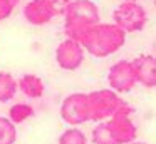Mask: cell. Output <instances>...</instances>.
I'll list each match as a JSON object with an SVG mask.
<instances>
[{
	"instance_id": "2",
	"label": "cell",
	"mask_w": 156,
	"mask_h": 144,
	"mask_svg": "<svg viewBox=\"0 0 156 144\" xmlns=\"http://www.w3.org/2000/svg\"><path fill=\"white\" fill-rule=\"evenodd\" d=\"M62 15H64L66 35L77 42L89 27L101 22L99 9L92 0H71L64 9Z\"/></svg>"
},
{
	"instance_id": "20",
	"label": "cell",
	"mask_w": 156,
	"mask_h": 144,
	"mask_svg": "<svg viewBox=\"0 0 156 144\" xmlns=\"http://www.w3.org/2000/svg\"><path fill=\"white\" fill-rule=\"evenodd\" d=\"M122 2H138V0H122Z\"/></svg>"
},
{
	"instance_id": "3",
	"label": "cell",
	"mask_w": 156,
	"mask_h": 144,
	"mask_svg": "<svg viewBox=\"0 0 156 144\" xmlns=\"http://www.w3.org/2000/svg\"><path fill=\"white\" fill-rule=\"evenodd\" d=\"M124 100L119 97L118 92L112 89H101L87 94V107H89V121L101 122L104 119H109Z\"/></svg>"
},
{
	"instance_id": "12",
	"label": "cell",
	"mask_w": 156,
	"mask_h": 144,
	"mask_svg": "<svg viewBox=\"0 0 156 144\" xmlns=\"http://www.w3.org/2000/svg\"><path fill=\"white\" fill-rule=\"evenodd\" d=\"M17 80L10 72H0V102H10L17 94Z\"/></svg>"
},
{
	"instance_id": "17",
	"label": "cell",
	"mask_w": 156,
	"mask_h": 144,
	"mask_svg": "<svg viewBox=\"0 0 156 144\" xmlns=\"http://www.w3.org/2000/svg\"><path fill=\"white\" fill-rule=\"evenodd\" d=\"M19 2L20 0H0V22L7 20L12 15V12L19 5Z\"/></svg>"
},
{
	"instance_id": "5",
	"label": "cell",
	"mask_w": 156,
	"mask_h": 144,
	"mask_svg": "<svg viewBox=\"0 0 156 144\" xmlns=\"http://www.w3.org/2000/svg\"><path fill=\"white\" fill-rule=\"evenodd\" d=\"M133 112H134L133 107H129L126 102H122V106L106 121L109 132H111L112 139L116 141V144H128L136 141L138 129H136V124L131 119Z\"/></svg>"
},
{
	"instance_id": "1",
	"label": "cell",
	"mask_w": 156,
	"mask_h": 144,
	"mask_svg": "<svg viewBox=\"0 0 156 144\" xmlns=\"http://www.w3.org/2000/svg\"><path fill=\"white\" fill-rule=\"evenodd\" d=\"M79 44L91 55L104 59L116 54L126 44V32H122L116 23L98 22L86 30Z\"/></svg>"
},
{
	"instance_id": "19",
	"label": "cell",
	"mask_w": 156,
	"mask_h": 144,
	"mask_svg": "<svg viewBox=\"0 0 156 144\" xmlns=\"http://www.w3.org/2000/svg\"><path fill=\"white\" fill-rule=\"evenodd\" d=\"M128 144H144V142H136V141H133V142H128Z\"/></svg>"
},
{
	"instance_id": "10",
	"label": "cell",
	"mask_w": 156,
	"mask_h": 144,
	"mask_svg": "<svg viewBox=\"0 0 156 144\" xmlns=\"http://www.w3.org/2000/svg\"><path fill=\"white\" fill-rule=\"evenodd\" d=\"M136 76V84H141L146 89H154L156 86V59L151 54L138 55L131 60Z\"/></svg>"
},
{
	"instance_id": "9",
	"label": "cell",
	"mask_w": 156,
	"mask_h": 144,
	"mask_svg": "<svg viewBox=\"0 0 156 144\" xmlns=\"http://www.w3.org/2000/svg\"><path fill=\"white\" fill-rule=\"evenodd\" d=\"M57 15L52 0H30L24 7V17L30 25L41 27L49 23Z\"/></svg>"
},
{
	"instance_id": "14",
	"label": "cell",
	"mask_w": 156,
	"mask_h": 144,
	"mask_svg": "<svg viewBox=\"0 0 156 144\" xmlns=\"http://www.w3.org/2000/svg\"><path fill=\"white\" fill-rule=\"evenodd\" d=\"M15 141H17L15 124L9 117L0 116V144H15Z\"/></svg>"
},
{
	"instance_id": "11",
	"label": "cell",
	"mask_w": 156,
	"mask_h": 144,
	"mask_svg": "<svg viewBox=\"0 0 156 144\" xmlns=\"http://www.w3.org/2000/svg\"><path fill=\"white\" fill-rule=\"evenodd\" d=\"M17 89H20V92L24 96H27L29 99H41L44 96V80L35 74H25L17 80Z\"/></svg>"
},
{
	"instance_id": "16",
	"label": "cell",
	"mask_w": 156,
	"mask_h": 144,
	"mask_svg": "<svg viewBox=\"0 0 156 144\" xmlns=\"http://www.w3.org/2000/svg\"><path fill=\"white\" fill-rule=\"evenodd\" d=\"M92 142L94 144H116V141L112 139L109 127L106 122H99L98 126L92 129Z\"/></svg>"
},
{
	"instance_id": "13",
	"label": "cell",
	"mask_w": 156,
	"mask_h": 144,
	"mask_svg": "<svg viewBox=\"0 0 156 144\" xmlns=\"http://www.w3.org/2000/svg\"><path fill=\"white\" fill-rule=\"evenodd\" d=\"M34 112L35 111H34V107H32L30 104L17 102V104H14V106L9 109V119L17 126V124L24 122V121L30 119V117L34 116Z\"/></svg>"
},
{
	"instance_id": "4",
	"label": "cell",
	"mask_w": 156,
	"mask_h": 144,
	"mask_svg": "<svg viewBox=\"0 0 156 144\" xmlns=\"http://www.w3.org/2000/svg\"><path fill=\"white\" fill-rule=\"evenodd\" d=\"M112 23L126 33L141 32L148 23V13L138 2H122L112 12Z\"/></svg>"
},
{
	"instance_id": "7",
	"label": "cell",
	"mask_w": 156,
	"mask_h": 144,
	"mask_svg": "<svg viewBox=\"0 0 156 144\" xmlns=\"http://www.w3.org/2000/svg\"><path fill=\"white\" fill-rule=\"evenodd\" d=\"M84 54L86 50L82 45L74 39H66L55 49V62L62 70H77L84 62Z\"/></svg>"
},
{
	"instance_id": "6",
	"label": "cell",
	"mask_w": 156,
	"mask_h": 144,
	"mask_svg": "<svg viewBox=\"0 0 156 144\" xmlns=\"http://www.w3.org/2000/svg\"><path fill=\"white\" fill-rule=\"evenodd\" d=\"M61 117L69 126H81L89 121L87 94L74 92L67 96L61 104Z\"/></svg>"
},
{
	"instance_id": "18",
	"label": "cell",
	"mask_w": 156,
	"mask_h": 144,
	"mask_svg": "<svg viewBox=\"0 0 156 144\" xmlns=\"http://www.w3.org/2000/svg\"><path fill=\"white\" fill-rule=\"evenodd\" d=\"M69 2H71V0H52V3H54L55 12H57V13H62V12H64V9L67 7Z\"/></svg>"
},
{
	"instance_id": "8",
	"label": "cell",
	"mask_w": 156,
	"mask_h": 144,
	"mask_svg": "<svg viewBox=\"0 0 156 144\" xmlns=\"http://www.w3.org/2000/svg\"><path fill=\"white\" fill-rule=\"evenodd\" d=\"M108 82L109 87L118 94H124L134 89L136 76L131 60H119V62L112 64L108 72Z\"/></svg>"
},
{
	"instance_id": "15",
	"label": "cell",
	"mask_w": 156,
	"mask_h": 144,
	"mask_svg": "<svg viewBox=\"0 0 156 144\" xmlns=\"http://www.w3.org/2000/svg\"><path fill=\"white\" fill-rule=\"evenodd\" d=\"M59 144H87V137L77 126H72L71 129H66L59 136Z\"/></svg>"
}]
</instances>
